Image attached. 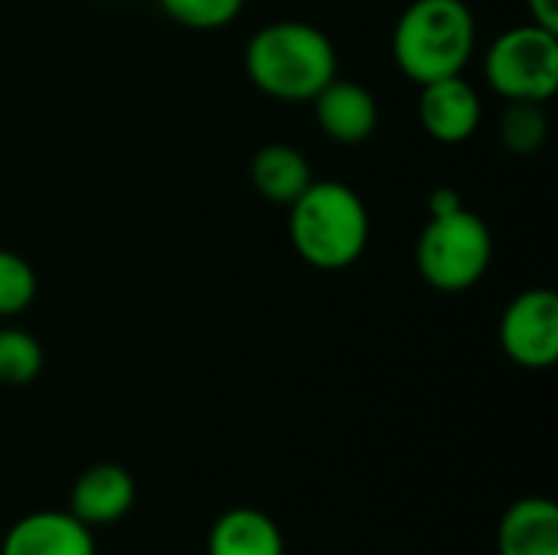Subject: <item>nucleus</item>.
Listing matches in <instances>:
<instances>
[{"label":"nucleus","mask_w":558,"mask_h":555,"mask_svg":"<svg viewBox=\"0 0 558 555\" xmlns=\"http://www.w3.org/2000/svg\"><path fill=\"white\" fill-rule=\"evenodd\" d=\"M477 23L464 0H412L392 29V59L415 85L464 75Z\"/></svg>","instance_id":"obj_3"},{"label":"nucleus","mask_w":558,"mask_h":555,"mask_svg":"<svg viewBox=\"0 0 558 555\" xmlns=\"http://www.w3.org/2000/svg\"><path fill=\"white\" fill-rule=\"evenodd\" d=\"M526 7H530L533 23L558 33V0H526Z\"/></svg>","instance_id":"obj_18"},{"label":"nucleus","mask_w":558,"mask_h":555,"mask_svg":"<svg viewBox=\"0 0 558 555\" xmlns=\"http://www.w3.org/2000/svg\"><path fill=\"white\" fill-rule=\"evenodd\" d=\"M36 291H39V281H36L33 265L16 252L0 249V317L23 314L36 301Z\"/></svg>","instance_id":"obj_16"},{"label":"nucleus","mask_w":558,"mask_h":555,"mask_svg":"<svg viewBox=\"0 0 558 555\" xmlns=\"http://www.w3.org/2000/svg\"><path fill=\"white\" fill-rule=\"evenodd\" d=\"M0 555H95L92 527L62 510H39L10 527Z\"/></svg>","instance_id":"obj_9"},{"label":"nucleus","mask_w":558,"mask_h":555,"mask_svg":"<svg viewBox=\"0 0 558 555\" xmlns=\"http://www.w3.org/2000/svg\"><path fill=\"white\" fill-rule=\"evenodd\" d=\"M134 497H137L134 478L121 464L105 461L78 474L72 487L69 514L82 520L85 527H108L131 514Z\"/></svg>","instance_id":"obj_10"},{"label":"nucleus","mask_w":558,"mask_h":555,"mask_svg":"<svg viewBox=\"0 0 558 555\" xmlns=\"http://www.w3.org/2000/svg\"><path fill=\"white\" fill-rule=\"evenodd\" d=\"M500 350L523 370H549L558 360V298L553 288L520 291L500 314Z\"/></svg>","instance_id":"obj_6"},{"label":"nucleus","mask_w":558,"mask_h":555,"mask_svg":"<svg viewBox=\"0 0 558 555\" xmlns=\"http://www.w3.org/2000/svg\"><path fill=\"white\" fill-rule=\"evenodd\" d=\"M500 555H558V507L549 497L517 500L497 527Z\"/></svg>","instance_id":"obj_11"},{"label":"nucleus","mask_w":558,"mask_h":555,"mask_svg":"<svg viewBox=\"0 0 558 555\" xmlns=\"http://www.w3.org/2000/svg\"><path fill=\"white\" fill-rule=\"evenodd\" d=\"M314 118L320 131L337 144H363L376 134L379 124V101L376 95L353 82V79H333L314 95Z\"/></svg>","instance_id":"obj_8"},{"label":"nucleus","mask_w":558,"mask_h":555,"mask_svg":"<svg viewBox=\"0 0 558 555\" xmlns=\"http://www.w3.org/2000/svg\"><path fill=\"white\" fill-rule=\"evenodd\" d=\"M206 555H284V536L268 514L235 507L213 523Z\"/></svg>","instance_id":"obj_12"},{"label":"nucleus","mask_w":558,"mask_h":555,"mask_svg":"<svg viewBox=\"0 0 558 555\" xmlns=\"http://www.w3.org/2000/svg\"><path fill=\"white\" fill-rule=\"evenodd\" d=\"M418 121L438 144H464L477 134L484 105L481 92L464 75H448L418 85Z\"/></svg>","instance_id":"obj_7"},{"label":"nucleus","mask_w":558,"mask_h":555,"mask_svg":"<svg viewBox=\"0 0 558 555\" xmlns=\"http://www.w3.org/2000/svg\"><path fill=\"white\" fill-rule=\"evenodd\" d=\"M494 258V236L487 222L464 203L445 213H432L415 242V268L441 294H461L474 288Z\"/></svg>","instance_id":"obj_4"},{"label":"nucleus","mask_w":558,"mask_h":555,"mask_svg":"<svg viewBox=\"0 0 558 555\" xmlns=\"http://www.w3.org/2000/svg\"><path fill=\"white\" fill-rule=\"evenodd\" d=\"M157 3L173 23L199 33L229 26L245 7V0H157Z\"/></svg>","instance_id":"obj_17"},{"label":"nucleus","mask_w":558,"mask_h":555,"mask_svg":"<svg viewBox=\"0 0 558 555\" xmlns=\"http://www.w3.org/2000/svg\"><path fill=\"white\" fill-rule=\"evenodd\" d=\"M288 209L291 245L311 268L347 272L363 258L369 242V213L350 183L314 180Z\"/></svg>","instance_id":"obj_2"},{"label":"nucleus","mask_w":558,"mask_h":555,"mask_svg":"<svg viewBox=\"0 0 558 555\" xmlns=\"http://www.w3.org/2000/svg\"><path fill=\"white\" fill-rule=\"evenodd\" d=\"M43 373V347L23 327H0V383L26 386Z\"/></svg>","instance_id":"obj_15"},{"label":"nucleus","mask_w":558,"mask_h":555,"mask_svg":"<svg viewBox=\"0 0 558 555\" xmlns=\"http://www.w3.org/2000/svg\"><path fill=\"white\" fill-rule=\"evenodd\" d=\"M484 75L507 101L546 105L558 92V33L539 23L500 33L484 52Z\"/></svg>","instance_id":"obj_5"},{"label":"nucleus","mask_w":558,"mask_h":555,"mask_svg":"<svg viewBox=\"0 0 558 555\" xmlns=\"http://www.w3.org/2000/svg\"><path fill=\"white\" fill-rule=\"evenodd\" d=\"M252 183L268 203L291 206L314 183V170L304 150L291 144H265L252 157Z\"/></svg>","instance_id":"obj_13"},{"label":"nucleus","mask_w":558,"mask_h":555,"mask_svg":"<svg viewBox=\"0 0 558 555\" xmlns=\"http://www.w3.org/2000/svg\"><path fill=\"white\" fill-rule=\"evenodd\" d=\"M245 72L268 98L314 101V95L337 79V49L314 23H265L245 43Z\"/></svg>","instance_id":"obj_1"},{"label":"nucleus","mask_w":558,"mask_h":555,"mask_svg":"<svg viewBox=\"0 0 558 555\" xmlns=\"http://www.w3.org/2000/svg\"><path fill=\"white\" fill-rule=\"evenodd\" d=\"M549 137L546 108L536 101H507L500 114V144L513 154H536Z\"/></svg>","instance_id":"obj_14"}]
</instances>
